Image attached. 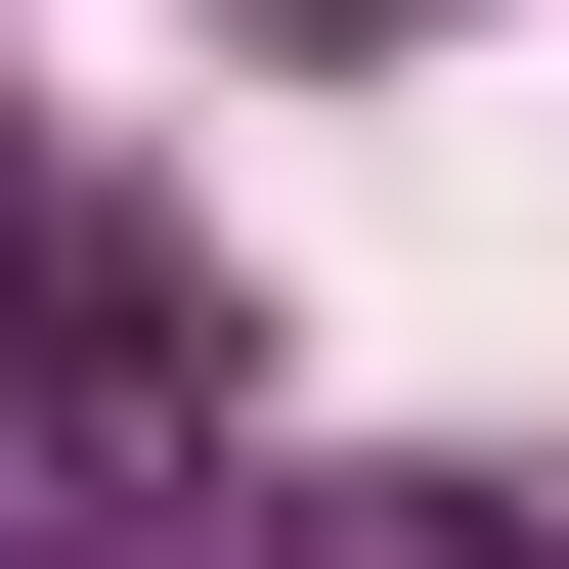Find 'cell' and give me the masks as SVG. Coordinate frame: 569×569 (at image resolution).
Listing matches in <instances>:
<instances>
[{"label":"cell","mask_w":569,"mask_h":569,"mask_svg":"<svg viewBox=\"0 0 569 569\" xmlns=\"http://www.w3.org/2000/svg\"><path fill=\"white\" fill-rule=\"evenodd\" d=\"M0 395H44V438H219V263H176V219H88L44 132H0Z\"/></svg>","instance_id":"1"},{"label":"cell","mask_w":569,"mask_h":569,"mask_svg":"<svg viewBox=\"0 0 569 569\" xmlns=\"http://www.w3.org/2000/svg\"><path fill=\"white\" fill-rule=\"evenodd\" d=\"M263 569H569L526 482H263Z\"/></svg>","instance_id":"2"}]
</instances>
